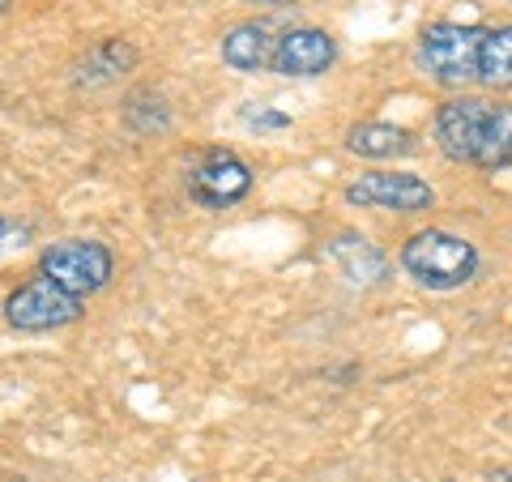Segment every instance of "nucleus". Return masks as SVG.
I'll return each instance as SVG.
<instances>
[{
    "mask_svg": "<svg viewBox=\"0 0 512 482\" xmlns=\"http://www.w3.org/2000/svg\"><path fill=\"white\" fill-rule=\"evenodd\" d=\"M116 269V256L99 239H56L39 256V273H47L52 282H60L64 291H73L77 299H86L94 291H103Z\"/></svg>",
    "mask_w": 512,
    "mask_h": 482,
    "instance_id": "3",
    "label": "nucleus"
},
{
    "mask_svg": "<svg viewBox=\"0 0 512 482\" xmlns=\"http://www.w3.org/2000/svg\"><path fill=\"white\" fill-rule=\"evenodd\" d=\"M512 163V103L495 99L487 107V120H483V137H478V154H474V167L495 171V167H508Z\"/></svg>",
    "mask_w": 512,
    "mask_h": 482,
    "instance_id": "13",
    "label": "nucleus"
},
{
    "mask_svg": "<svg viewBox=\"0 0 512 482\" xmlns=\"http://www.w3.org/2000/svg\"><path fill=\"white\" fill-rule=\"evenodd\" d=\"M487 107H491V99H478V94H453V99H444L436 107V146L444 158L474 167Z\"/></svg>",
    "mask_w": 512,
    "mask_h": 482,
    "instance_id": "7",
    "label": "nucleus"
},
{
    "mask_svg": "<svg viewBox=\"0 0 512 482\" xmlns=\"http://www.w3.org/2000/svg\"><path fill=\"white\" fill-rule=\"evenodd\" d=\"M26 239H30V227H22V222H13V218L0 214V256L13 252V248H22Z\"/></svg>",
    "mask_w": 512,
    "mask_h": 482,
    "instance_id": "16",
    "label": "nucleus"
},
{
    "mask_svg": "<svg viewBox=\"0 0 512 482\" xmlns=\"http://www.w3.org/2000/svg\"><path fill=\"white\" fill-rule=\"evenodd\" d=\"M325 252H329V261L338 265L342 278L355 282V286H384L393 273L389 256H384L367 235H355V231H338L325 244Z\"/></svg>",
    "mask_w": 512,
    "mask_h": 482,
    "instance_id": "9",
    "label": "nucleus"
},
{
    "mask_svg": "<svg viewBox=\"0 0 512 482\" xmlns=\"http://www.w3.org/2000/svg\"><path fill=\"white\" fill-rule=\"evenodd\" d=\"M133 64H137V52L124 39H103L99 47L86 52L82 69H77V82L82 86H107V82H116L120 73L133 69Z\"/></svg>",
    "mask_w": 512,
    "mask_h": 482,
    "instance_id": "14",
    "label": "nucleus"
},
{
    "mask_svg": "<svg viewBox=\"0 0 512 482\" xmlns=\"http://www.w3.org/2000/svg\"><path fill=\"white\" fill-rule=\"evenodd\" d=\"M124 124L133 128V133H163V128L171 124V111H167V99L150 86L133 90L124 99Z\"/></svg>",
    "mask_w": 512,
    "mask_h": 482,
    "instance_id": "15",
    "label": "nucleus"
},
{
    "mask_svg": "<svg viewBox=\"0 0 512 482\" xmlns=\"http://www.w3.org/2000/svg\"><path fill=\"white\" fill-rule=\"evenodd\" d=\"M478 86H487V90L512 86V22L483 30V47H478Z\"/></svg>",
    "mask_w": 512,
    "mask_h": 482,
    "instance_id": "12",
    "label": "nucleus"
},
{
    "mask_svg": "<svg viewBox=\"0 0 512 482\" xmlns=\"http://www.w3.org/2000/svg\"><path fill=\"white\" fill-rule=\"evenodd\" d=\"M342 197L359 210H393V214H423L436 205V192L427 180L410 171H363L350 180Z\"/></svg>",
    "mask_w": 512,
    "mask_h": 482,
    "instance_id": "5",
    "label": "nucleus"
},
{
    "mask_svg": "<svg viewBox=\"0 0 512 482\" xmlns=\"http://www.w3.org/2000/svg\"><path fill=\"white\" fill-rule=\"evenodd\" d=\"M244 124L248 128H286L291 116H282V111H265V107H244Z\"/></svg>",
    "mask_w": 512,
    "mask_h": 482,
    "instance_id": "17",
    "label": "nucleus"
},
{
    "mask_svg": "<svg viewBox=\"0 0 512 482\" xmlns=\"http://www.w3.org/2000/svg\"><path fill=\"white\" fill-rule=\"evenodd\" d=\"M402 269L427 291H461L478 273V248L453 231L427 227L402 244Z\"/></svg>",
    "mask_w": 512,
    "mask_h": 482,
    "instance_id": "1",
    "label": "nucleus"
},
{
    "mask_svg": "<svg viewBox=\"0 0 512 482\" xmlns=\"http://www.w3.org/2000/svg\"><path fill=\"white\" fill-rule=\"evenodd\" d=\"M491 482H512V470H495V474H491Z\"/></svg>",
    "mask_w": 512,
    "mask_h": 482,
    "instance_id": "18",
    "label": "nucleus"
},
{
    "mask_svg": "<svg viewBox=\"0 0 512 482\" xmlns=\"http://www.w3.org/2000/svg\"><path fill=\"white\" fill-rule=\"evenodd\" d=\"M274 52H278V35L265 22H239L222 35V60H227L235 73L274 69Z\"/></svg>",
    "mask_w": 512,
    "mask_h": 482,
    "instance_id": "10",
    "label": "nucleus"
},
{
    "mask_svg": "<svg viewBox=\"0 0 512 482\" xmlns=\"http://www.w3.org/2000/svg\"><path fill=\"white\" fill-rule=\"evenodd\" d=\"M184 184H188V197L205 205V210H227V205L244 201L252 192V167L231 150H210L188 167Z\"/></svg>",
    "mask_w": 512,
    "mask_h": 482,
    "instance_id": "6",
    "label": "nucleus"
},
{
    "mask_svg": "<svg viewBox=\"0 0 512 482\" xmlns=\"http://www.w3.org/2000/svg\"><path fill=\"white\" fill-rule=\"evenodd\" d=\"M338 60V43H333L329 30L316 26H295L278 35V52H274V73L282 77H320L333 69Z\"/></svg>",
    "mask_w": 512,
    "mask_h": 482,
    "instance_id": "8",
    "label": "nucleus"
},
{
    "mask_svg": "<svg viewBox=\"0 0 512 482\" xmlns=\"http://www.w3.org/2000/svg\"><path fill=\"white\" fill-rule=\"evenodd\" d=\"M9 5H13V0H0V9H9Z\"/></svg>",
    "mask_w": 512,
    "mask_h": 482,
    "instance_id": "19",
    "label": "nucleus"
},
{
    "mask_svg": "<svg viewBox=\"0 0 512 482\" xmlns=\"http://www.w3.org/2000/svg\"><path fill=\"white\" fill-rule=\"evenodd\" d=\"M483 30L487 26H470V22H431L423 26L414 60L419 69L444 90H461L478 82V47H483Z\"/></svg>",
    "mask_w": 512,
    "mask_h": 482,
    "instance_id": "2",
    "label": "nucleus"
},
{
    "mask_svg": "<svg viewBox=\"0 0 512 482\" xmlns=\"http://www.w3.org/2000/svg\"><path fill=\"white\" fill-rule=\"evenodd\" d=\"M346 150L359 158H402V154H414V133L402 124L363 120L346 128Z\"/></svg>",
    "mask_w": 512,
    "mask_h": 482,
    "instance_id": "11",
    "label": "nucleus"
},
{
    "mask_svg": "<svg viewBox=\"0 0 512 482\" xmlns=\"http://www.w3.org/2000/svg\"><path fill=\"white\" fill-rule=\"evenodd\" d=\"M86 299H77L73 291H64L60 282H52L47 273L26 278L18 291L5 299V320L22 333H43V329H64L73 320H82Z\"/></svg>",
    "mask_w": 512,
    "mask_h": 482,
    "instance_id": "4",
    "label": "nucleus"
}]
</instances>
